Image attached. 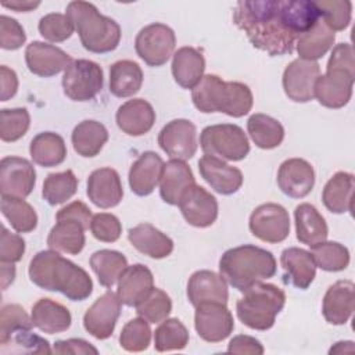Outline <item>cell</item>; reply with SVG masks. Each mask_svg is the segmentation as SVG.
<instances>
[{
	"instance_id": "6da1fadb",
	"label": "cell",
	"mask_w": 355,
	"mask_h": 355,
	"mask_svg": "<svg viewBox=\"0 0 355 355\" xmlns=\"http://www.w3.org/2000/svg\"><path fill=\"white\" fill-rule=\"evenodd\" d=\"M320 18L309 0H243L237 1L233 22L251 44L269 55L291 54L297 39Z\"/></svg>"
},
{
	"instance_id": "7a4b0ae2",
	"label": "cell",
	"mask_w": 355,
	"mask_h": 355,
	"mask_svg": "<svg viewBox=\"0 0 355 355\" xmlns=\"http://www.w3.org/2000/svg\"><path fill=\"white\" fill-rule=\"evenodd\" d=\"M28 275L39 288L61 293L71 301H83L93 291L89 273L54 250L39 251L33 255Z\"/></svg>"
},
{
	"instance_id": "3957f363",
	"label": "cell",
	"mask_w": 355,
	"mask_h": 355,
	"mask_svg": "<svg viewBox=\"0 0 355 355\" xmlns=\"http://www.w3.org/2000/svg\"><path fill=\"white\" fill-rule=\"evenodd\" d=\"M276 259L265 248L244 244L223 252L219 259V275L233 288L244 293L247 288L276 273Z\"/></svg>"
},
{
	"instance_id": "277c9868",
	"label": "cell",
	"mask_w": 355,
	"mask_h": 355,
	"mask_svg": "<svg viewBox=\"0 0 355 355\" xmlns=\"http://www.w3.org/2000/svg\"><path fill=\"white\" fill-rule=\"evenodd\" d=\"M194 107L204 112H223L233 118L247 115L254 103L251 89L241 82H225L218 75H204L191 90Z\"/></svg>"
},
{
	"instance_id": "5b68a950",
	"label": "cell",
	"mask_w": 355,
	"mask_h": 355,
	"mask_svg": "<svg viewBox=\"0 0 355 355\" xmlns=\"http://www.w3.org/2000/svg\"><path fill=\"white\" fill-rule=\"evenodd\" d=\"M67 17L79 35L82 46L96 54L114 51L121 42V26L112 18L100 14L97 7L87 1H71Z\"/></svg>"
},
{
	"instance_id": "8992f818",
	"label": "cell",
	"mask_w": 355,
	"mask_h": 355,
	"mask_svg": "<svg viewBox=\"0 0 355 355\" xmlns=\"http://www.w3.org/2000/svg\"><path fill=\"white\" fill-rule=\"evenodd\" d=\"M286 304L284 291L272 283H255L236 304L237 318L252 330H268Z\"/></svg>"
},
{
	"instance_id": "52a82bcc",
	"label": "cell",
	"mask_w": 355,
	"mask_h": 355,
	"mask_svg": "<svg viewBox=\"0 0 355 355\" xmlns=\"http://www.w3.org/2000/svg\"><path fill=\"white\" fill-rule=\"evenodd\" d=\"M204 154L223 161H241L250 153V141L244 130L234 123L209 125L200 135Z\"/></svg>"
},
{
	"instance_id": "ba28073f",
	"label": "cell",
	"mask_w": 355,
	"mask_h": 355,
	"mask_svg": "<svg viewBox=\"0 0 355 355\" xmlns=\"http://www.w3.org/2000/svg\"><path fill=\"white\" fill-rule=\"evenodd\" d=\"M64 94L73 101H90L103 89L104 75L101 67L90 60H73L62 75Z\"/></svg>"
},
{
	"instance_id": "9c48e42d",
	"label": "cell",
	"mask_w": 355,
	"mask_h": 355,
	"mask_svg": "<svg viewBox=\"0 0 355 355\" xmlns=\"http://www.w3.org/2000/svg\"><path fill=\"white\" fill-rule=\"evenodd\" d=\"M176 36L172 28L154 22L141 28L135 40L137 55L150 67H161L173 55Z\"/></svg>"
},
{
	"instance_id": "30bf717a",
	"label": "cell",
	"mask_w": 355,
	"mask_h": 355,
	"mask_svg": "<svg viewBox=\"0 0 355 355\" xmlns=\"http://www.w3.org/2000/svg\"><path fill=\"white\" fill-rule=\"evenodd\" d=\"M248 226L257 239L265 243L276 244L288 237L290 216L286 208L280 204L266 202L252 211Z\"/></svg>"
},
{
	"instance_id": "8fae6325",
	"label": "cell",
	"mask_w": 355,
	"mask_h": 355,
	"mask_svg": "<svg viewBox=\"0 0 355 355\" xmlns=\"http://www.w3.org/2000/svg\"><path fill=\"white\" fill-rule=\"evenodd\" d=\"M194 327L204 341L219 343L230 336L234 320L226 304L204 302L196 306Z\"/></svg>"
},
{
	"instance_id": "7c38bea8",
	"label": "cell",
	"mask_w": 355,
	"mask_h": 355,
	"mask_svg": "<svg viewBox=\"0 0 355 355\" xmlns=\"http://www.w3.org/2000/svg\"><path fill=\"white\" fill-rule=\"evenodd\" d=\"M355 72L341 68H326V73L315 82V98L326 108H343L352 96Z\"/></svg>"
},
{
	"instance_id": "4fadbf2b",
	"label": "cell",
	"mask_w": 355,
	"mask_h": 355,
	"mask_svg": "<svg viewBox=\"0 0 355 355\" xmlns=\"http://www.w3.org/2000/svg\"><path fill=\"white\" fill-rule=\"evenodd\" d=\"M158 144L172 159H191L197 153V129L189 119L168 122L158 135Z\"/></svg>"
},
{
	"instance_id": "5bb4252c",
	"label": "cell",
	"mask_w": 355,
	"mask_h": 355,
	"mask_svg": "<svg viewBox=\"0 0 355 355\" xmlns=\"http://www.w3.org/2000/svg\"><path fill=\"white\" fill-rule=\"evenodd\" d=\"M121 300L111 290L98 297L83 315V326L97 340H107L112 336L121 315Z\"/></svg>"
},
{
	"instance_id": "9a60e30c",
	"label": "cell",
	"mask_w": 355,
	"mask_h": 355,
	"mask_svg": "<svg viewBox=\"0 0 355 355\" xmlns=\"http://www.w3.org/2000/svg\"><path fill=\"white\" fill-rule=\"evenodd\" d=\"M320 76V67L316 61L297 58L283 72V89L286 96L295 103H308L315 98V82Z\"/></svg>"
},
{
	"instance_id": "2e32d148",
	"label": "cell",
	"mask_w": 355,
	"mask_h": 355,
	"mask_svg": "<svg viewBox=\"0 0 355 355\" xmlns=\"http://www.w3.org/2000/svg\"><path fill=\"white\" fill-rule=\"evenodd\" d=\"M36 183L35 166L25 158L10 155L0 161V193L18 198L28 197Z\"/></svg>"
},
{
	"instance_id": "e0dca14e",
	"label": "cell",
	"mask_w": 355,
	"mask_h": 355,
	"mask_svg": "<svg viewBox=\"0 0 355 355\" xmlns=\"http://www.w3.org/2000/svg\"><path fill=\"white\" fill-rule=\"evenodd\" d=\"M73 60L62 49L44 43L32 42L25 49V62L28 69L37 76L50 78L65 71Z\"/></svg>"
},
{
	"instance_id": "ac0fdd59",
	"label": "cell",
	"mask_w": 355,
	"mask_h": 355,
	"mask_svg": "<svg viewBox=\"0 0 355 355\" xmlns=\"http://www.w3.org/2000/svg\"><path fill=\"white\" fill-rule=\"evenodd\" d=\"M178 205L186 222L194 227H208L218 218L216 198L196 183L186 190Z\"/></svg>"
},
{
	"instance_id": "d6986e66",
	"label": "cell",
	"mask_w": 355,
	"mask_h": 355,
	"mask_svg": "<svg viewBox=\"0 0 355 355\" xmlns=\"http://www.w3.org/2000/svg\"><path fill=\"white\" fill-rule=\"evenodd\" d=\"M315 184L312 165L302 158H288L279 166L277 186L291 198H304Z\"/></svg>"
},
{
	"instance_id": "ffe728a7",
	"label": "cell",
	"mask_w": 355,
	"mask_h": 355,
	"mask_svg": "<svg viewBox=\"0 0 355 355\" xmlns=\"http://www.w3.org/2000/svg\"><path fill=\"white\" fill-rule=\"evenodd\" d=\"M198 171L211 189L222 196H230L239 191L244 179L239 168L207 154L200 158Z\"/></svg>"
},
{
	"instance_id": "44dd1931",
	"label": "cell",
	"mask_w": 355,
	"mask_h": 355,
	"mask_svg": "<svg viewBox=\"0 0 355 355\" xmlns=\"http://www.w3.org/2000/svg\"><path fill=\"white\" fill-rule=\"evenodd\" d=\"M89 200L98 208L116 207L123 197V187L118 172L112 168H98L87 178L86 189Z\"/></svg>"
},
{
	"instance_id": "7402d4cb",
	"label": "cell",
	"mask_w": 355,
	"mask_h": 355,
	"mask_svg": "<svg viewBox=\"0 0 355 355\" xmlns=\"http://www.w3.org/2000/svg\"><path fill=\"white\" fill-rule=\"evenodd\" d=\"M355 286L351 280H338L331 284L322 302V313L330 324H345L354 312Z\"/></svg>"
},
{
	"instance_id": "603a6c76",
	"label": "cell",
	"mask_w": 355,
	"mask_h": 355,
	"mask_svg": "<svg viewBox=\"0 0 355 355\" xmlns=\"http://www.w3.org/2000/svg\"><path fill=\"white\" fill-rule=\"evenodd\" d=\"M187 298L194 308L204 302L226 304L229 298L226 280L212 270H197L189 279Z\"/></svg>"
},
{
	"instance_id": "cb8c5ba5",
	"label": "cell",
	"mask_w": 355,
	"mask_h": 355,
	"mask_svg": "<svg viewBox=\"0 0 355 355\" xmlns=\"http://www.w3.org/2000/svg\"><path fill=\"white\" fill-rule=\"evenodd\" d=\"M280 265L284 270V283L300 290H306L316 276V263L311 252L298 247H288L283 250L280 255Z\"/></svg>"
},
{
	"instance_id": "d4e9b609",
	"label": "cell",
	"mask_w": 355,
	"mask_h": 355,
	"mask_svg": "<svg viewBox=\"0 0 355 355\" xmlns=\"http://www.w3.org/2000/svg\"><path fill=\"white\" fill-rule=\"evenodd\" d=\"M115 121L128 136H143L154 126L155 111L147 100L132 98L119 105Z\"/></svg>"
},
{
	"instance_id": "484cf974",
	"label": "cell",
	"mask_w": 355,
	"mask_h": 355,
	"mask_svg": "<svg viewBox=\"0 0 355 355\" xmlns=\"http://www.w3.org/2000/svg\"><path fill=\"white\" fill-rule=\"evenodd\" d=\"M164 169L162 158L154 151H144L132 164L129 169L130 190L140 197H146L154 191L159 183Z\"/></svg>"
},
{
	"instance_id": "4316f807",
	"label": "cell",
	"mask_w": 355,
	"mask_h": 355,
	"mask_svg": "<svg viewBox=\"0 0 355 355\" xmlns=\"http://www.w3.org/2000/svg\"><path fill=\"white\" fill-rule=\"evenodd\" d=\"M154 288V276L143 263L128 266L118 279V297L126 306H136Z\"/></svg>"
},
{
	"instance_id": "83f0119b",
	"label": "cell",
	"mask_w": 355,
	"mask_h": 355,
	"mask_svg": "<svg viewBox=\"0 0 355 355\" xmlns=\"http://www.w3.org/2000/svg\"><path fill=\"white\" fill-rule=\"evenodd\" d=\"M196 183L190 166L180 159H171L164 164L159 179V196L164 202L178 205L186 190Z\"/></svg>"
},
{
	"instance_id": "f1b7e54d",
	"label": "cell",
	"mask_w": 355,
	"mask_h": 355,
	"mask_svg": "<svg viewBox=\"0 0 355 355\" xmlns=\"http://www.w3.org/2000/svg\"><path fill=\"white\" fill-rule=\"evenodd\" d=\"M128 239L139 252L153 259L166 258L173 251L172 239L151 223H139L130 227Z\"/></svg>"
},
{
	"instance_id": "f546056e",
	"label": "cell",
	"mask_w": 355,
	"mask_h": 355,
	"mask_svg": "<svg viewBox=\"0 0 355 355\" xmlns=\"http://www.w3.org/2000/svg\"><path fill=\"white\" fill-rule=\"evenodd\" d=\"M204 55L194 47L178 49L172 57V75L175 82L183 89H194L204 76Z\"/></svg>"
},
{
	"instance_id": "4dcf8cb0",
	"label": "cell",
	"mask_w": 355,
	"mask_h": 355,
	"mask_svg": "<svg viewBox=\"0 0 355 355\" xmlns=\"http://www.w3.org/2000/svg\"><path fill=\"white\" fill-rule=\"evenodd\" d=\"M87 227L72 218L57 219L47 236V245L57 252L78 255L86 243L85 230Z\"/></svg>"
},
{
	"instance_id": "1f68e13d",
	"label": "cell",
	"mask_w": 355,
	"mask_h": 355,
	"mask_svg": "<svg viewBox=\"0 0 355 355\" xmlns=\"http://www.w3.org/2000/svg\"><path fill=\"white\" fill-rule=\"evenodd\" d=\"M31 318L33 326L47 334L65 331L72 323L69 309L51 298L37 300L32 306Z\"/></svg>"
},
{
	"instance_id": "d6a6232c",
	"label": "cell",
	"mask_w": 355,
	"mask_h": 355,
	"mask_svg": "<svg viewBox=\"0 0 355 355\" xmlns=\"http://www.w3.org/2000/svg\"><path fill=\"white\" fill-rule=\"evenodd\" d=\"M295 233L300 243L309 247L322 243L327 239L329 229L322 214L308 202H302L295 207Z\"/></svg>"
},
{
	"instance_id": "836d02e7",
	"label": "cell",
	"mask_w": 355,
	"mask_h": 355,
	"mask_svg": "<svg viewBox=\"0 0 355 355\" xmlns=\"http://www.w3.org/2000/svg\"><path fill=\"white\" fill-rule=\"evenodd\" d=\"M108 140L107 128L94 119L79 122L71 135V141L75 153L85 158L96 157Z\"/></svg>"
},
{
	"instance_id": "e575fe53",
	"label": "cell",
	"mask_w": 355,
	"mask_h": 355,
	"mask_svg": "<svg viewBox=\"0 0 355 355\" xmlns=\"http://www.w3.org/2000/svg\"><path fill=\"white\" fill-rule=\"evenodd\" d=\"M354 175L340 171L334 173L323 187L322 201L333 214H344L352 211Z\"/></svg>"
},
{
	"instance_id": "d590c367",
	"label": "cell",
	"mask_w": 355,
	"mask_h": 355,
	"mask_svg": "<svg viewBox=\"0 0 355 355\" xmlns=\"http://www.w3.org/2000/svg\"><path fill=\"white\" fill-rule=\"evenodd\" d=\"M336 32H333L322 18L305 33H302L295 43L297 53L301 60L316 61L322 58L334 44Z\"/></svg>"
},
{
	"instance_id": "8d00e7d4",
	"label": "cell",
	"mask_w": 355,
	"mask_h": 355,
	"mask_svg": "<svg viewBox=\"0 0 355 355\" xmlns=\"http://www.w3.org/2000/svg\"><path fill=\"white\" fill-rule=\"evenodd\" d=\"M143 85V71L132 60H119L110 67V92L115 97H132Z\"/></svg>"
},
{
	"instance_id": "74e56055",
	"label": "cell",
	"mask_w": 355,
	"mask_h": 355,
	"mask_svg": "<svg viewBox=\"0 0 355 355\" xmlns=\"http://www.w3.org/2000/svg\"><path fill=\"white\" fill-rule=\"evenodd\" d=\"M29 153L35 164L43 168H51L65 161L67 146L58 133L42 132L32 139Z\"/></svg>"
},
{
	"instance_id": "f35d334b",
	"label": "cell",
	"mask_w": 355,
	"mask_h": 355,
	"mask_svg": "<svg viewBox=\"0 0 355 355\" xmlns=\"http://www.w3.org/2000/svg\"><path fill=\"white\" fill-rule=\"evenodd\" d=\"M247 130L255 146L262 150L276 148L284 139L283 125L266 114H252L247 121Z\"/></svg>"
},
{
	"instance_id": "ab89813d",
	"label": "cell",
	"mask_w": 355,
	"mask_h": 355,
	"mask_svg": "<svg viewBox=\"0 0 355 355\" xmlns=\"http://www.w3.org/2000/svg\"><path fill=\"white\" fill-rule=\"evenodd\" d=\"M90 266L96 273L98 283L111 288L128 268L126 257L115 250H98L90 257Z\"/></svg>"
},
{
	"instance_id": "60d3db41",
	"label": "cell",
	"mask_w": 355,
	"mask_h": 355,
	"mask_svg": "<svg viewBox=\"0 0 355 355\" xmlns=\"http://www.w3.org/2000/svg\"><path fill=\"white\" fill-rule=\"evenodd\" d=\"M0 208L3 216L18 233H29L37 226V215L33 207L24 198L1 196Z\"/></svg>"
},
{
	"instance_id": "b9f144b4",
	"label": "cell",
	"mask_w": 355,
	"mask_h": 355,
	"mask_svg": "<svg viewBox=\"0 0 355 355\" xmlns=\"http://www.w3.org/2000/svg\"><path fill=\"white\" fill-rule=\"evenodd\" d=\"M189 344V331L178 318H166L154 331V348L158 352L180 351Z\"/></svg>"
},
{
	"instance_id": "7bdbcfd3",
	"label": "cell",
	"mask_w": 355,
	"mask_h": 355,
	"mask_svg": "<svg viewBox=\"0 0 355 355\" xmlns=\"http://www.w3.org/2000/svg\"><path fill=\"white\" fill-rule=\"evenodd\" d=\"M78 190V178L71 169L46 176L42 196L50 205H58L69 200Z\"/></svg>"
},
{
	"instance_id": "ee69618b",
	"label": "cell",
	"mask_w": 355,
	"mask_h": 355,
	"mask_svg": "<svg viewBox=\"0 0 355 355\" xmlns=\"http://www.w3.org/2000/svg\"><path fill=\"white\" fill-rule=\"evenodd\" d=\"M311 255L316 263L326 272L344 270L349 263V251L337 241H322L311 247Z\"/></svg>"
},
{
	"instance_id": "f6af8a7d",
	"label": "cell",
	"mask_w": 355,
	"mask_h": 355,
	"mask_svg": "<svg viewBox=\"0 0 355 355\" xmlns=\"http://www.w3.org/2000/svg\"><path fill=\"white\" fill-rule=\"evenodd\" d=\"M1 354H51L50 344L31 330L14 333L4 344H0Z\"/></svg>"
},
{
	"instance_id": "bcb514c9",
	"label": "cell",
	"mask_w": 355,
	"mask_h": 355,
	"mask_svg": "<svg viewBox=\"0 0 355 355\" xmlns=\"http://www.w3.org/2000/svg\"><path fill=\"white\" fill-rule=\"evenodd\" d=\"M135 308L137 315L148 323H161L169 316L172 311V301L164 290L154 287Z\"/></svg>"
},
{
	"instance_id": "7dc6e473",
	"label": "cell",
	"mask_w": 355,
	"mask_h": 355,
	"mask_svg": "<svg viewBox=\"0 0 355 355\" xmlns=\"http://www.w3.org/2000/svg\"><path fill=\"white\" fill-rule=\"evenodd\" d=\"M31 115L26 108H3L0 111V139L17 141L28 132Z\"/></svg>"
},
{
	"instance_id": "c3c4849f",
	"label": "cell",
	"mask_w": 355,
	"mask_h": 355,
	"mask_svg": "<svg viewBox=\"0 0 355 355\" xmlns=\"http://www.w3.org/2000/svg\"><path fill=\"white\" fill-rule=\"evenodd\" d=\"M151 341V329L146 319H130L121 330L119 344L125 351L141 352L148 348Z\"/></svg>"
},
{
	"instance_id": "681fc988",
	"label": "cell",
	"mask_w": 355,
	"mask_h": 355,
	"mask_svg": "<svg viewBox=\"0 0 355 355\" xmlns=\"http://www.w3.org/2000/svg\"><path fill=\"white\" fill-rule=\"evenodd\" d=\"M32 318L18 304H6L0 311V344H4L14 333L31 330Z\"/></svg>"
},
{
	"instance_id": "f907efd6",
	"label": "cell",
	"mask_w": 355,
	"mask_h": 355,
	"mask_svg": "<svg viewBox=\"0 0 355 355\" xmlns=\"http://www.w3.org/2000/svg\"><path fill=\"white\" fill-rule=\"evenodd\" d=\"M323 22L333 31H344L348 28L352 15V3L348 0L315 1Z\"/></svg>"
},
{
	"instance_id": "816d5d0a",
	"label": "cell",
	"mask_w": 355,
	"mask_h": 355,
	"mask_svg": "<svg viewBox=\"0 0 355 355\" xmlns=\"http://www.w3.org/2000/svg\"><path fill=\"white\" fill-rule=\"evenodd\" d=\"M37 29L42 37L51 43H61L69 39L75 31L67 14L61 12H50L42 17Z\"/></svg>"
},
{
	"instance_id": "f5cc1de1",
	"label": "cell",
	"mask_w": 355,
	"mask_h": 355,
	"mask_svg": "<svg viewBox=\"0 0 355 355\" xmlns=\"http://www.w3.org/2000/svg\"><path fill=\"white\" fill-rule=\"evenodd\" d=\"M90 232L98 241L114 243L121 237L122 225L115 215L108 212H98L92 216Z\"/></svg>"
},
{
	"instance_id": "db71d44e",
	"label": "cell",
	"mask_w": 355,
	"mask_h": 355,
	"mask_svg": "<svg viewBox=\"0 0 355 355\" xmlns=\"http://www.w3.org/2000/svg\"><path fill=\"white\" fill-rule=\"evenodd\" d=\"M26 40V33L22 25L8 17H0V47L3 50H18Z\"/></svg>"
},
{
	"instance_id": "11a10c76",
	"label": "cell",
	"mask_w": 355,
	"mask_h": 355,
	"mask_svg": "<svg viewBox=\"0 0 355 355\" xmlns=\"http://www.w3.org/2000/svg\"><path fill=\"white\" fill-rule=\"evenodd\" d=\"M25 252V240L1 226L0 233V262L15 263L22 259Z\"/></svg>"
},
{
	"instance_id": "9f6ffc18",
	"label": "cell",
	"mask_w": 355,
	"mask_h": 355,
	"mask_svg": "<svg viewBox=\"0 0 355 355\" xmlns=\"http://www.w3.org/2000/svg\"><path fill=\"white\" fill-rule=\"evenodd\" d=\"M53 352L65 355V354H72V355H97L98 349L93 347L90 343L82 338H68V340H58L54 343Z\"/></svg>"
},
{
	"instance_id": "6f0895ef",
	"label": "cell",
	"mask_w": 355,
	"mask_h": 355,
	"mask_svg": "<svg viewBox=\"0 0 355 355\" xmlns=\"http://www.w3.org/2000/svg\"><path fill=\"white\" fill-rule=\"evenodd\" d=\"M326 68H341L355 72L354 50L349 43H338L333 47Z\"/></svg>"
},
{
	"instance_id": "680465c9",
	"label": "cell",
	"mask_w": 355,
	"mask_h": 355,
	"mask_svg": "<svg viewBox=\"0 0 355 355\" xmlns=\"http://www.w3.org/2000/svg\"><path fill=\"white\" fill-rule=\"evenodd\" d=\"M263 347L262 344L251 336L245 334H239L233 337L227 345V352L230 354H240V355H262L263 354Z\"/></svg>"
},
{
	"instance_id": "91938a15",
	"label": "cell",
	"mask_w": 355,
	"mask_h": 355,
	"mask_svg": "<svg viewBox=\"0 0 355 355\" xmlns=\"http://www.w3.org/2000/svg\"><path fill=\"white\" fill-rule=\"evenodd\" d=\"M92 211L90 208L76 200V201H72L69 202L68 205L62 207L57 214H55V219H62V218H72V219H76L79 222H82L87 229L90 227V222H92Z\"/></svg>"
},
{
	"instance_id": "94428289",
	"label": "cell",
	"mask_w": 355,
	"mask_h": 355,
	"mask_svg": "<svg viewBox=\"0 0 355 355\" xmlns=\"http://www.w3.org/2000/svg\"><path fill=\"white\" fill-rule=\"evenodd\" d=\"M0 101H7L15 96L18 90V78L17 73L7 65L0 67Z\"/></svg>"
},
{
	"instance_id": "6125c7cd",
	"label": "cell",
	"mask_w": 355,
	"mask_h": 355,
	"mask_svg": "<svg viewBox=\"0 0 355 355\" xmlns=\"http://www.w3.org/2000/svg\"><path fill=\"white\" fill-rule=\"evenodd\" d=\"M3 7L6 8H11L17 12H28V11H32L35 10L36 7L40 6V1H28V0H14V1H3L1 3Z\"/></svg>"
},
{
	"instance_id": "be15d7a7",
	"label": "cell",
	"mask_w": 355,
	"mask_h": 355,
	"mask_svg": "<svg viewBox=\"0 0 355 355\" xmlns=\"http://www.w3.org/2000/svg\"><path fill=\"white\" fill-rule=\"evenodd\" d=\"M1 263V288L6 290L15 279V266L14 263L0 262Z\"/></svg>"
},
{
	"instance_id": "e7e4bbea",
	"label": "cell",
	"mask_w": 355,
	"mask_h": 355,
	"mask_svg": "<svg viewBox=\"0 0 355 355\" xmlns=\"http://www.w3.org/2000/svg\"><path fill=\"white\" fill-rule=\"evenodd\" d=\"M354 343L352 341H338L330 349L329 354H343V352H354Z\"/></svg>"
}]
</instances>
